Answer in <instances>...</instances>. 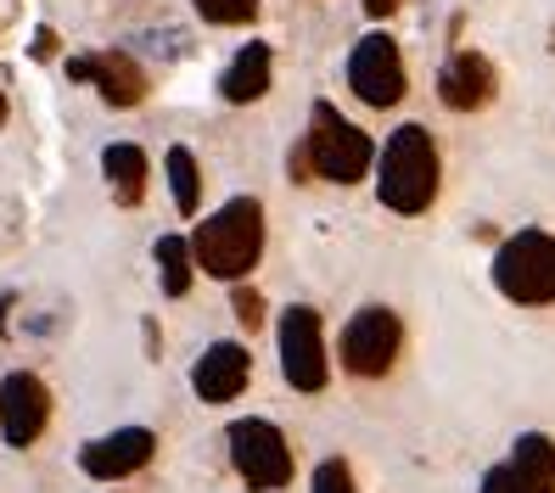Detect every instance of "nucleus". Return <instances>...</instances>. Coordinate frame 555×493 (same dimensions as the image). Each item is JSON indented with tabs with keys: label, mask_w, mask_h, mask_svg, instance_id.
Instances as JSON below:
<instances>
[{
	"label": "nucleus",
	"mask_w": 555,
	"mask_h": 493,
	"mask_svg": "<svg viewBox=\"0 0 555 493\" xmlns=\"http://www.w3.org/2000/svg\"><path fill=\"white\" fill-rule=\"evenodd\" d=\"M438 180H443V163L433 146V129L427 124H399L387 135L382 157H376V196L387 213L415 219L438 203Z\"/></svg>",
	"instance_id": "obj_1"
},
{
	"label": "nucleus",
	"mask_w": 555,
	"mask_h": 493,
	"mask_svg": "<svg viewBox=\"0 0 555 493\" xmlns=\"http://www.w3.org/2000/svg\"><path fill=\"white\" fill-rule=\"evenodd\" d=\"M191 252H197L203 275L242 286L258 270V258H264V203H258V196H231V203L214 208L197 224Z\"/></svg>",
	"instance_id": "obj_2"
},
{
	"label": "nucleus",
	"mask_w": 555,
	"mask_h": 493,
	"mask_svg": "<svg viewBox=\"0 0 555 493\" xmlns=\"http://www.w3.org/2000/svg\"><path fill=\"white\" fill-rule=\"evenodd\" d=\"M376 163V146L359 124H348L332 102H314L309 107V135L298 146V157H292V180H332V185H359L371 174Z\"/></svg>",
	"instance_id": "obj_3"
},
{
	"label": "nucleus",
	"mask_w": 555,
	"mask_h": 493,
	"mask_svg": "<svg viewBox=\"0 0 555 493\" xmlns=\"http://www.w3.org/2000/svg\"><path fill=\"white\" fill-rule=\"evenodd\" d=\"M494 286L516 309H550L555 303V236L550 230H516L494 252Z\"/></svg>",
	"instance_id": "obj_4"
},
{
	"label": "nucleus",
	"mask_w": 555,
	"mask_h": 493,
	"mask_svg": "<svg viewBox=\"0 0 555 493\" xmlns=\"http://www.w3.org/2000/svg\"><path fill=\"white\" fill-rule=\"evenodd\" d=\"M224 449H231V466L253 493H281L292 482V443L275 420L264 415H242L224 432Z\"/></svg>",
	"instance_id": "obj_5"
},
{
	"label": "nucleus",
	"mask_w": 555,
	"mask_h": 493,
	"mask_svg": "<svg viewBox=\"0 0 555 493\" xmlns=\"http://www.w3.org/2000/svg\"><path fill=\"white\" fill-rule=\"evenodd\" d=\"M399 353H404V320L387 303H365L343 325V337H337L343 371L359 376V381H382L387 371L399 365Z\"/></svg>",
	"instance_id": "obj_6"
},
{
	"label": "nucleus",
	"mask_w": 555,
	"mask_h": 493,
	"mask_svg": "<svg viewBox=\"0 0 555 493\" xmlns=\"http://www.w3.org/2000/svg\"><path fill=\"white\" fill-rule=\"evenodd\" d=\"M275 342H281V376H286L292 392H320L325 381H332V359H325V325H320V309H309V303L281 309Z\"/></svg>",
	"instance_id": "obj_7"
},
{
	"label": "nucleus",
	"mask_w": 555,
	"mask_h": 493,
	"mask_svg": "<svg viewBox=\"0 0 555 493\" xmlns=\"http://www.w3.org/2000/svg\"><path fill=\"white\" fill-rule=\"evenodd\" d=\"M404 56L393 35H365L348 51V90L365 107H399L404 102Z\"/></svg>",
	"instance_id": "obj_8"
},
{
	"label": "nucleus",
	"mask_w": 555,
	"mask_h": 493,
	"mask_svg": "<svg viewBox=\"0 0 555 493\" xmlns=\"http://www.w3.org/2000/svg\"><path fill=\"white\" fill-rule=\"evenodd\" d=\"M477 493H555V438L521 432L500 466H488Z\"/></svg>",
	"instance_id": "obj_9"
},
{
	"label": "nucleus",
	"mask_w": 555,
	"mask_h": 493,
	"mask_svg": "<svg viewBox=\"0 0 555 493\" xmlns=\"http://www.w3.org/2000/svg\"><path fill=\"white\" fill-rule=\"evenodd\" d=\"M51 426V387L35 371H12L0 381V438L7 449H28Z\"/></svg>",
	"instance_id": "obj_10"
},
{
	"label": "nucleus",
	"mask_w": 555,
	"mask_h": 493,
	"mask_svg": "<svg viewBox=\"0 0 555 493\" xmlns=\"http://www.w3.org/2000/svg\"><path fill=\"white\" fill-rule=\"evenodd\" d=\"M152 454H157V432H152V426H118V432H107V438H95V443L79 449V471L95 477V482H124V477L146 471Z\"/></svg>",
	"instance_id": "obj_11"
},
{
	"label": "nucleus",
	"mask_w": 555,
	"mask_h": 493,
	"mask_svg": "<svg viewBox=\"0 0 555 493\" xmlns=\"http://www.w3.org/2000/svg\"><path fill=\"white\" fill-rule=\"evenodd\" d=\"M68 79H74V85H95L107 107H135L141 95H146V74H141V62L129 56V51H90V56H74V62H68Z\"/></svg>",
	"instance_id": "obj_12"
},
{
	"label": "nucleus",
	"mask_w": 555,
	"mask_h": 493,
	"mask_svg": "<svg viewBox=\"0 0 555 493\" xmlns=\"http://www.w3.org/2000/svg\"><path fill=\"white\" fill-rule=\"evenodd\" d=\"M494 90H500V74L482 51H454L438 68V102L449 113H482L494 102Z\"/></svg>",
	"instance_id": "obj_13"
},
{
	"label": "nucleus",
	"mask_w": 555,
	"mask_h": 493,
	"mask_svg": "<svg viewBox=\"0 0 555 493\" xmlns=\"http://www.w3.org/2000/svg\"><path fill=\"white\" fill-rule=\"evenodd\" d=\"M253 381V353L242 342H214L203 359H197V371H191V387H197V399L203 404H231L242 399Z\"/></svg>",
	"instance_id": "obj_14"
},
{
	"label": "nucleus",
	"mask_w": 555,
	"mask_h": 493,
	"mask_svg": "<svg viewBox=\"0 0 555 493\" xmlns=\"http://www.w3.org/2000/svg\"><path fill=\"white\" fill-rule=\"evenodd\" d=\"M270 79H275V56H270L264 40H253V46H242L231 56V68H224V79H219V95L231 107H247V102H258V95L270 90Z\"/></svg>",
	"instance_id": "obj_15"
},
{
	"label": "nucleus",
	"mask_w": 555,
	"mask_h": 493,
	"mask_svg": "<svg viewBox=\"0 0 555 493\" xmlns=\"http://www.w3.org/2000/svg\"><path fill=\"white\" fill-rule=\"evenodd\" d=\"M102 174H107V185H113L118 203L135 208L141 196H146V152L129 146V141H113V146L102 152Z\"/></svg>",
	"instance_id": "obj_16"
},
{
	"label": "nucleus",
	"mask_w": 555,
	"mask_h": 493,
	"mask_svg": "<svg viewBox=\"0 0 555 493\" xmlns=\"http://www.w3.org/2000/svg\"><path fill=\"white\" fill-rule=\"evenodd\" d=\"M163 163H169V196H175V208L191 219V213L203 208V169H197V152H191V146H169V157H163Z\"/></svg>",
	"instance_id": "obj_17"
},
{
	"label": "nucleus",
	"mask_w": 555,
	"mask_h": 493,
	"mask_svg": "<svg viewBox=\"0 0 555 493\" xmlns=\"http://www.w3.org/2000/svg\"><path fill=\"white\" fill-rule=\"evenodd\" d=\"M157 270H163V298H185L191 281H197V252H191V242L163 236L157 242Z\"/></svg>",
	"instance_id": "obj_18"
},
{
	"label": "nucleus",
	"mask_w": 555,
	"mask_h": 493,
	"mask_svg": "<svg viewBox=\"0 0 555 493\" xmlns=\"http://www.w3.org/2000/svg\"><path fill=\"white\" fill-rule=\"evenodd\" d=\"M203 23H219V28H236V23H253L258 17V0H191Z\"/></svg>",
	"instance_id": "obj_19"
},
{
	"label": "nucleus",
	"mask_w": 555,
	"mask_h": 493,
	"mask_svg": "<svg viewBox=\"0 0 555 493\" xmlns=\"http://www.w3.org/2000/svg\"><path fill=\"white\" fill-rule=\"evenodd\" d=\"M314 493H359V482H353V471H348V459L343 454H332V459H320L314 466V482H309Z\"/></svg>",
	"instance_id": "obj_20"
},
{
	"label": "nucleus",
	"mask_w": 555,
	"mask_h": 493,
	"mask_svg": "<svg viewBox=\"0 0 555 493\" xmlns=\"http://www.w3.org/2000/svg\"><path fill=\"white\" fill-rule=\"evenodd\" d=\"M231 309H236V320L247 325V332H258V325H264V298H258L253 286H236V298H231Z\"/></svg>",
	"instance_id": "obj_21"
},
{
	"label": "nucleus",
	"mask_w": 555,
	"mask_h": 493,
	"mask_svg": "<svg viewBox=\"0 0 555 493\" xmlns=\"http://www.w3.org/2000/svg\"><path fill=\"white\" fill-rule=\"evenodd\" d=\"M28 51H35L40 62H46V56H56V28H40V35H35V46H28Z\"/></svg>",
	"instance_id": "obj_22"
},
{
	"label": "nucleus",
	"mask_w": 555,
	"mask_h": 493,
	"mask_svg": "<svg viewBox=\"0 0 555 493\" xmlns=\"http://www.w3.org/2000/svg\"><path fill=\"white\" fill-rule=\"evenodd\" d=\"M399 7H404V0H365V12H371V17H393Z\"/></svg>",
	"instance_id": "obj_23"
},
{
	"label": "nucleus",
	"mask_w": 555,
	"mask_h": 493,
	"mask_svg": "<svg viewBox=\"0 0 555 493\" xmlns=\"http://www.w3.org/2000/svg\"><path fill=\"white\" fill-rule=\"evenodd\" d=\"M0 124H7V95H0Z\"/></svg>",
	"instance_id": "obj_24"
}]
</instances>
